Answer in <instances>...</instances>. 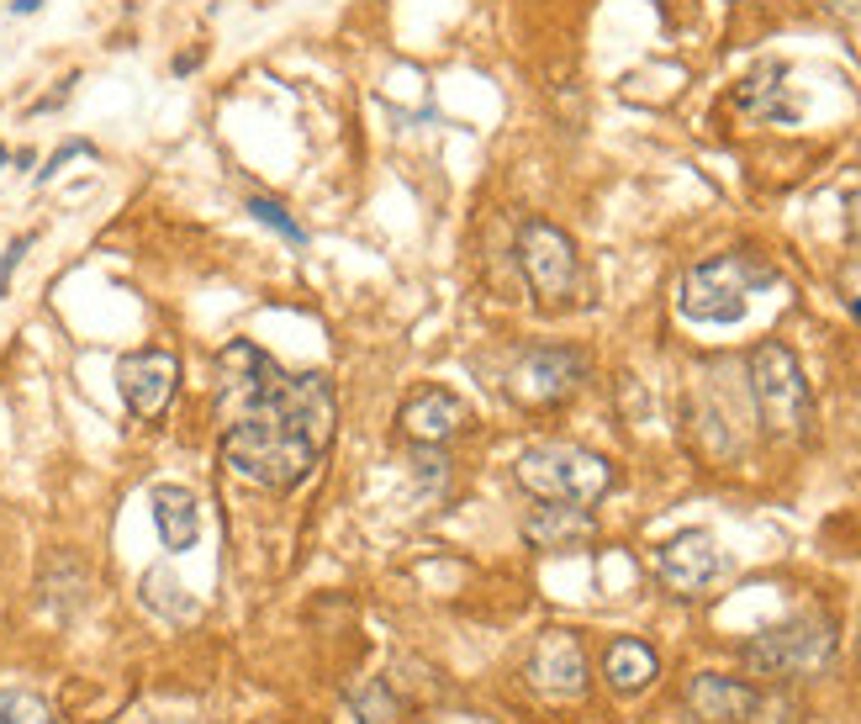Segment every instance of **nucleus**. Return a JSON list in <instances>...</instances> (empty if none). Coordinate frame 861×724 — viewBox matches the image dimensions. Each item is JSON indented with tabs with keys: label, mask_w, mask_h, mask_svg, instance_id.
Returning a JSON list of instances; mask_svg holds the SVG:
<instances>
[{
	"label": "nucleus",
	"mask_w": 861,
	"mask_h": 724,
	"mask_svg": "<svg viewBox=\"0 0 861 724\" xmlns=\"http://www.w3.org/2000/svg\"><path fill=\"white\" fill-rule=\"evenodd\" d=\"M217 397L228 407L222 460L265 492H291L312 476L333 439V386L317 370H280L265 349L238 339L217 355Z\"/></svg>",
	"instance_id": "1"
},
{
	"label": "nucleus",
	"mask_w": 861,
	"mask_h": 724,
	"mask_svg": "<svg viewBox=\"0 0 861 724\" xmlns=\"http://www.w3.org/2000/svg\"><path fill=\"white\" fill-rule=\"evenodd\" d=\"M772 281V270L751 254H719L703 259L682 275L677 291V312L687 323H708V328H729L751 312V296Z\"/></svg>",
	"instance_id": "2"
},
{
	"label": "nucleus",
	"mask_w": 861,
	"mask_h": 724,
	"mask_svg": "<svg viewBox=\"0 0 861 724\" xmlns=\"http://www.w3.org/2000/svg\"><path fill=\"white\" fill-rule=\"evenodd\" d=\"M518 487L534 492L539 503L592 508L613 487V466L582 444H534L518 455Z\"/></svg>",
	"instance_id": "3"
},
{
	"label": "nucleus",
	"mask_w": 861,
	"mask_h": 724,
	"mask_svg": "<svg viewBox=\"0 0 861 724\" xmlns=\"http://www.w3.org/2000/svg\"><path fill=\"white\" fill-rule=\"evenodd\" d=\"M751 397H756V413L772 434L782 439H798L814 418V402H809V381H803V365L788 344L777 339H761L751 349Z\"/></svg>",
	"instance_id": "4"
},
{
	"label": "nucleus",
	"mask_w": 861,
	"mask_h": 724,
	"mask_svg": "<svg viewBox=\"0 0 861 724\" xmlns=\"http://www.w3.org/2000/svg\"><path fill=\"white\" fill-rule=\"evenodd\" d=\"M518 265L523 281L534 286L539 302H571L576 286H582V259H576V244L566 228H555L545 217H529L518 228Z\"/></svg>",
	"instance_id": "5"
},
{
	"label": "nucleus",
	"mask_w": 861,
	"mask_h": 724,
	"mask_svg": "<svg viewBox=\"0 0 861 724\" xmlns=\"http://www.w3.org/2000/svg\"><path fill=\"white\" fill-rule=\"evenodd\" d=\"M830 656H835V629H830V619H819V614L766 629V635L751 640V651H745V661H751L761 677H798V672L825 666Z\"/></svg>",
	"instance_id": "6"
},
{
	"label": "nucleus",
	"mask_w": 861,
	"mask_h": 724,
	"mask_svg": "<svg viewBox=\"0 0 861 724\" xmlns=\"http://www.w3.org/2000/svg\"><path fill=\"white\" fill-rule=\"evenodd\" d=\"M175 386H180V360L170 349H133V355L117 360V392L133 418H159L175 402Z\"/></svg>",
	"instance_id": "7"
},
{
	"label": "nucleus",
	"mask_w": 861,
	"mask_h": 724,
	"mask_svg": "<svg viewBox=\"0 0 861 724\" xmlns=\"http://www.w3.org/2000/svg\"><path fill=\"white\" fill-rule=\"evenodd\" d=\"M655 571H661V582L677 592V598H698V592H708L719 582L724 550H719V540L708 529H682V534H671V540L661 545Z\"/></svg>",
	"instance_id": "8"
},
{
	"label": "nucleus",
	"mask_w": 861,
	"mask_h": 724,
	"mask_svg": "<svg viewBox=\"0 0 861 724\" xmlns=\"http://www.w3.org/2000/svg\"><path fill=\"white\" fill-rule=\"evenodd\" d=\"M576 381H582V355H576V349H560V344L529 349V355L513 365V376H508L513 397L523 407H550L560 397H571Z\"/></svg>",
	"instance_id": "9"
},
{
	"label": "nucleus",
	"mask_w": 861,
	"mask_h": 724,
	"mask_svg": "<svg viewBox=\"0 0 861 724\" xmlns=\"http://www.w3.org/2000/svg\"><path fill=\"white\" fill-rule=\"evenodd\" d=\"M529 682L550 698H582L587 688V656H582V640L571 629H550L539 635L534 656H529Z\"/></svg>",
	"instance_id": "10"
},
{
	"label": "nucleus",
	"mask_w": 861,
	"mask_h": 724,
	"mask_svg": "<svg viewBox=\"0 0 861 724\" xmlns=\"http://www.w3.org/2000/svg\"><path fill=\"white\" fill-rule=\"evenodd\" d=\"M756 693L735 677H719V672H703L687 682V709L698 714L703 724H745L756 714Z\"/></svg>",
	"instance_id": "11"
},
{
	"label": "nucleus",
	"mask_w": 861,
	"mask_h": 724,
	"mask_svg": "<svg viewBox=\"0 0 861 724\" xmlns=\"http://www.w3.org/2000/svg\"><path fill=\"white\" fill-rule=\"evenodd\" d=\"M148 513H154V529H159V545L164 550H191L201 540V503L191 487H175V481H164V487L148 492Z\"/></svg>",
	"instance_id": "12"
},
{
	"label": "nucleus",
	"mask_w": 861,
	"mask_h": 724,
	"mask_svg": "<svg viewBox=\"0 0 861 724\" xmlns=\"http://www.w3.org/2000/svg\"><path fill=\"white\" fill-rule=\"evenodd\" d=\"M465 418L471 413H465L460 397H449L444 386H428V392H418L402 407V434L418 439V444H444L465 429Z\"/></svg>",
	"instance_id": "13"
},
{
	"label": "nucleus",
	"mask_w": 861,
	"mask_h": 724,
	"mask_svg": "<svg viewBox=\"0 0 861 724\" xmlns=\"http://www.w3.org/2000/svg\"><path fill=\"white\" fill-rule=\"evenodd\" d=\"M735 101L745 117H761V122H798V111H803L798 101H788V64H777V59H766L745 74Z\"/></svg>",
	"instance_id": "14"
},
{
	"label": "nucleus",
	"mask_w": 861,
	"mask_h": 724,
	"mask_svg": "<svg viewBox=\"0 0 861 724\" xmlns=\"http://www.w3.org/2000/svg\"><path fill=\"white\" fill-rule=\"evenodd\" d=\"M597 534L592 513L587 508H571V503H545L523 518V540L534 550H576Z\"/></svg>",
	"instance_id": "15"
},
{
	"label": "nucleus",
	"mask_w": 861,
	"mask_h": 724,
	"mask_svg": "<svg viewBox=\"0 0 861 724\" xmlns=\"http://www.w3.org/2000/svg\"><path fill=\"white\" fill-rule=\"evenodd\" d=\"M655 672H661V661H655V651L645 640H613L608 651H603V677H608V688L613 693H640L655 682Z\"/></svg>",
	"instance_id": "16"
},
{
	"label": "nucleus",
	"mask_w": 861,
	"mask_h": 724,
	"mask_svg": "<svg viewBox=\"0 0 861 724\" xmlns=\"http://www.w3.org/2000/svg\"><path fill=\"white\" fill-rule=\"evenodd\" d=\"M143 603L154 608V614H164L170 624H191L201 614L196 598L185 592V582H175L170 571H148V577H143Z\"/></svg>",
	"instance_id": "17"
},
{
	"label": "nucleus",
	"mask_w": 861,
	"mask_h": 724,
	"mask_svg": "<svg viewBox=\"0 0 861 724\" xmlns=\"http://www.w3.org/2000/svg\"><path fill=\"white\" fill-rule=\"evenodd\" d=\"M349 709H354V724H397V698H391L381 682H354L349 688Z\"/></svg>",
	"instance_id": "18"
},
{
	"label": "nucleus",
	"mask_w": 861,
	"mask_h": 724,
	"mask_svg": "<svg viewBox=\"0 0 861 724\" xmlns=\"http://www.w3.org/2000/svg\"><path fill=\"white\" fill-rule=\"evenodd\" d=\"M243 212H249L254 222H265L270 233H280L286 244H296V249L307 244V228H302V222H296L286 207H280V201H270V196H249V201H243Z\"/></svg>",
	"instance_id": "19"
},
{
	"label": "nucleus",
	"mask_w": 861,
	"mask_h": 724,
	"mask_svg": "<svg viewBox=\"0 0 861 724\" xmlns=\"http://www.w3.org/2000/svg\"><path fill=\"white\" fill-rule=\"evenodd\" d=\"M0 724H53V709L27 688H0Z\"/></svg>",
	"instance_id": "20"
},
{
	"label": "nucleus",
	"mask_w": 861,
	"mask_h": 724,
	"mask_svg": "<svg viewBox=\"0 0 861 724\" xmlns=\"http://www.w3.org/2000/svg\"><path fill=\"white\" fill-rule=\"evenodd\" d=\"M85 154H96V148H90L85 138H69L64 148H53V154H48V164H43V170H37V185H48V180L59 175V170H64L69 159H85Z\"/></svg>",
	"instance_id": "21"
},
{
	"label": "nucleus",
	"mask_w": 861,
	"mask_h": 724,
	"mask_svg": "<svg viewBox=\"0 0 861 724\" xmlns=\"http://www.w3.org/2000/svg\"><path fill=\"white\" fill-rule=\"evenodd\" d=\"M27 249H32V233H16V238H11V249L0 254V296L11 291V275H16V265L27 259Z\"/></svg>",
	"instance_id": "22"
},
{
	"label": "nucleus",
	"mask_w": 861,
	"mask_h": 724,
	"mask_svg": "<svg viewBox=\"0 0 861 724\" xmlns=\"http://www.w3.org/2000/svg\"><path fill=\"white\" fill-rule=\"evenodd\" d=\"M846 238H851V254L861 259V191L846 196Z\"/></svg>",
	"instance_id": "23"
},
{
	"label": "nucleus",
	"mask_w": 861,
	"mask_h": 724,
	"mask_svg": "<svg viewBox=\"0 0 861 724\" xmlns=\"http://www.w3.org/2000/svg\"><path fill=\"white\" fill-rule=\"evenodd\" d=\"M830 11H840L846 22H861V0H830Z\"/></svg>",
	"instance_id": "24"
},
{
	"label": "nucleus",
	"mask_w": 861,
	"mask_h": 724,
	"mask_svg": "<svg viewBox=\"0 0 861 724\" xmlns=\"http://www.w3.org/2000/svg\"><path fill=\"white\" fill-rule=\"evenodd\" d=\"M201 59H207V53H201V48H191V53H180V59H175V74H191Z\"/></svg>",
	"instance_id": "25"
},
{
	"label": "nucleus",
	"mask_w": 861,
	"mask_h": 724,
	"mask_svg": "<svg viewBox=\"0 0 861 724\" xmlns=\"http://www.w3.org/2000/svg\"><path fill=\"white\" fill-rule=\"evenodd\" d=\"M43 11V0H11V16H37Z\"/></svg>",
	"instance_id": "26"
},
{
	"label": "nucleus",
	"mask_w": 861,
	"mask_h": 724,
	"mask_svg": "<svg viewBox=\"0 0 861 724\" xmlns=\"http://www.w3.org/2000/svg\"><path fill=\"white\" fill-rule=\"evenodd\" d=\"M11 164H16V170H32L37 154H32V148H22V154H11Z\"/></svg>",
	"instance_id": "27"
},
{
	"label": "nucleus",
	"mask_w": 861,
	"mask_h": 724,
	"mask_svg": "<svg viewBox=\"0 0 861 724\" xmlns=\"http://www.w3.org/2000/svg\"><path fill=\"white\" fill-rule=\"evenodd\" d=\"M851 312H856V323H861V296H851Z\"/></svg>",
	"instance_id": "28"
},
{
	"label": "nucleus",
	"mask_w": 861,
	"mask_h": 724,
	"mask_svg": "<svg viewBox=\"0 0 861 724\" xmlns=\"http://www.w3.org/2000/svg\"><path fill=\"white\" fill-rule=\"evenodd\" d=\"M0 164H11V154H6V143H0Z\"/></svg>",
	"instance_id": "29"
}]
</instances>
